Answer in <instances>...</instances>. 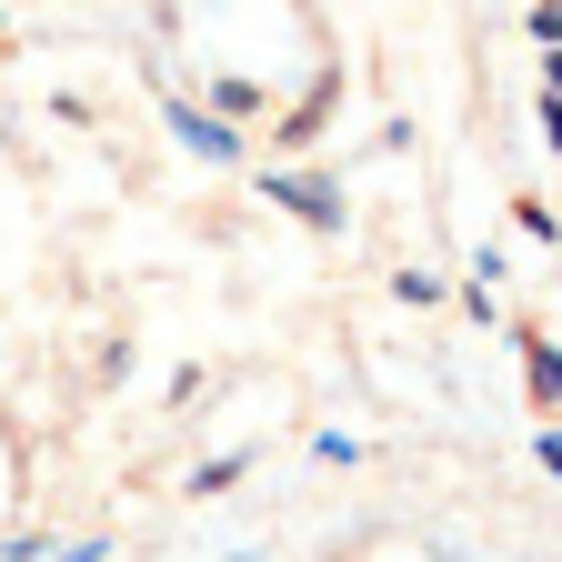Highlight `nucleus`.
I'll return each instance as SVG.
<instances>
[{
    "label": "nucleus",
    "instance_id": "1",
    "mask_svg": "<svg viewBox=\"0 0 562 562\" xmlns=\"http://www.w3.org/2000/svg\"><path fill=\"white\" fill-rule=\"evenodd\" d=\"M281 201H292V211H312V222H331V181L312 191V181H281Z\"/></svg>",
    "mask_w": 562,
    "mask_h": 562
},
{
    "label": "nucleus",
    "instance_id": "2",
    "mask_svg": "<svg viewBox=\"0 0 562 562\" xmlns=\"http://www.w3.org/2000/svg\"><path fill=\"white\" fill-rule=\"evenodd\" d=\"M532 392H542V402H562V351H542V341H532Z\"/></svg>",
    "mask_w": 562,
    "mask_h": 562
}]
</instances>
